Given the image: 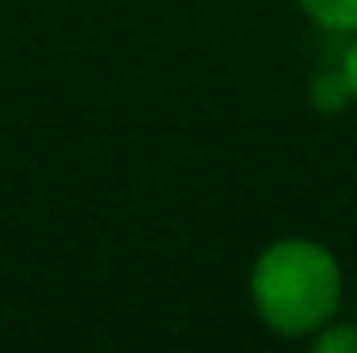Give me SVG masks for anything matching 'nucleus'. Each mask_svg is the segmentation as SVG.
Returning a JSON list of instances; mask_svg holds the SVG:
<instances>
[{"instance_id": "nucleus-4", "label": "nucleus", "mask_w": 357, "mask_h": 353, "mask_svg": "<svg viewBox=\"0 0 357 353\" xmlns=\"http://www.w3.org/2000/svg\"><path fill=\"white\" fill-rule=\"evenodd\" d=\"M354 42H349V50H345V59H341V80H345V88L349 96L357 100V33H349Z\"/></svg>"}, {"instance_id": "nucleus-1", "label": "nucleus", "mask_w": 357, "mask_h": 353, "mask_svg": "<svg viewBox=\"0 0 357 353\" xmlns=\"http://www.w3.org/2000/svg\"><path fill=\"white\" fill-rule=\"evenodd\" d=\"M341 262L312 237H282L258 254L250 299L258 320L278 337H312L341 312Z\"/></svg>"}, {"instance_id": "nucleus-2", "label": "nucleus", "mask_w": 357, "mask_h": 353, "mask_svg": "<svg viewBox=\"0 0 357 353\" xmlns=\"http://www.w3.org/2000/svg\"><path fill=\"white\" fill-rule=\"evenodd\" d=\"M299 8L333 33H357V0H299Z\"/></svg>"}, {"instance_id": "nucleus-3", "label": "nucleus", "mask_w": 357, "mask_h": 353, "mask_svg": "<svg viewBox=\"0 0 357 353\" xmlns=\"http://www.w3.org/2000/svg\"><path fill=\"white\" fill-rule=\"evenodd\" d=\"M316 337V353H357V324H337L328 320Z\"/></svg>"}]
</instances>
